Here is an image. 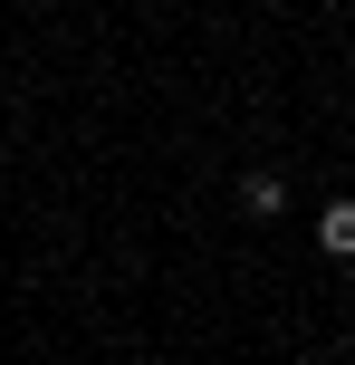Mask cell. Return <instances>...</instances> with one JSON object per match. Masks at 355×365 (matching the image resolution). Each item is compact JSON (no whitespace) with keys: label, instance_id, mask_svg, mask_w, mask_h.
<instances>
[{"label":"cell","instance_id":"2","mask_svg":"<svg viewBox=\"0 0 355 365\" xmlns=\"http://www.w3.org/2000/svg\"><path fill=\"white\" fill-rule=\"evenodd\" d=\"M317 240L337 259H355V202H327V212H317Z\"/></svg>","mask_w":355,"mask_h":365},{"label":"cell","instance_id":"1","mask_svg":"<svg viewBox=\"0 0 355 365\" xmlns=\"http://www.w3.org/2000/svg\"><path fill=\"white\" fill-rule=\"evenodd\" d=\"M288 212V182L279 173H240V221H279Z\"/></svg>","mask_w":355,"mask_h":365}]
</instances>
